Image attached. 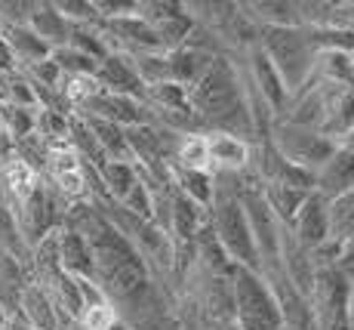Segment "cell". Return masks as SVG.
<instances>
[{
  "label": "cell",
  "instance_id": "cell-1",
  "mask_svg": "<svg viewBox=\"0 0 354 330\" xmlns=\"http://www.w3.org/2000/svg\"><path fill=\"white\" fill-rule=\"evenodd\" d=\"M213 182H216V195H213V207H209V229H213V238L219 241V247L225 250L228 263L247 266V269L259 272L250 223H247V213L241 207V176L213 173Z\"/></svg>",
  "mask_w": 354,
  "mask_h": 330
},
{
  "label": "cell",
  "instance_id": "cell-2",
  "mask_svg": "<svg viewBox=\"0 0 354 330\" xmlns=\"http://www.w3.org/2000/svg\"><path fill=\"white\" fill-rule=\"evenodd\" d=\"M259 46L271 59L274 71L281 74L290 96H296L311 80L315 71V44L308 40V31L292 25V28H259Z\"/></svg>",
  "mask_w": 354,
  "mask_h": 330
},
{
  "label": "cell",
  "instance_id": "cell-3",
  "mask_svg": "<svg viewBox=\"0 0 354 330\" xmlns=\"http://www.w3.org/2000/svg\"><path fill=\"white\" fill-rule=\"evenodd\" d=\"M231 302H234V327L237 330H283L281 309L271 297L265 278L247 266L228 269Z\"/></svg>",
  "mask_w": 354,
  "mask_h": 330
},
{
  "label": "cell",
  "instance_id": "cell-4",
  "mask_svg": "<svg viewBox=\"0 0 354 330\" xmlns=\"http://www.w3.org/2000/svg\"><path fill=\"white\" fill-rule=\"evenodd\" d=\"M268 142L287 157L290 164L308 170V173H317L326 161L333 157V151L339 146L333 139H326L321 130H308V127H296V123L287 121H274L271 123Z\"/></svg>",
  "mask_w": 354,
  "mask_h": 330
},
{
  "label": "cell",
  "instance_id": "cell-5",
  "mask_svg": "<svg viewBox=\"0 0 354 330\" xmlns=\"http://www.w3.org/2000/svg\"><path fill=\"white\" fill-rule=\"evenodd\" d=\"M348 293L351 281L336 269H317L315 287L308 293L315 330H348Z\"/></svg>",
  "mask_w": 354,
  "mask_h": 330
},
{
  "label": "cell",
  "instance_id": "cell-6",
  "mask_svg": "<svg viewBox=\"0 0 354 330\" xmlns=\"http://www.w3.org/2000/svg\"><path fill=\"white\" fill-rule=\"evenodd\" d=\"M241 68H243V74H247V80L253 84V90L265 99V105L274 112V118H281L287 102H290V93H287V87H283L281 74H277L274 65H271V59L262 53V46L259 44L250 46V50L241 56Z\"/></svg>",
  "mask_w": 354,
  "mask_h": 330
},
{
  "label": "cell",
  "instance_id": "cell-7",
  "mask_svg": "<svg viewBox=\"0 0 354 330\" xmlns=\"http://www.w3.org/2000/svg\"><path fill=\"white\" fill-rule=\"evenodd\" d=\"M290 235L308 250H317L321 244L330 241V201L317 191H311L302 201V207L296 210V216L290 219Z\"/></svg>",
  "mask_w": 354,
  "mask_h": 330
},
{
  "label": "cell",
  "instance_id": "cell-8",
  "mask_svg": "<svg viewBox=\"0 0 354 330\" xmlns=\"http://www.w3.org/2000/svg\"><path fill=\"white\" fill-rule=\"evenodd\" d=\"M207 136V151H209V167L213 173H231L241 176L250 170L253 164V142L241 139V136L219 133V130H209Z\"/></svg>",
  "mask_w": 354,
  "mask_h": 330
},
{
  "label": "cell",
  "instance_id": "cell-9",
  "mask_svg": "<svg viewBox=\"0 0 354 330\" xmlns=\"http://www.w3.org/2000/svg\"><path fill=\"white\" fill-rule=\"evenodd\" d=\"M96 84L102 93L111 96H129V99H142L145 87H142L139 74H136L133 62L127 53H108L96 68Z\"/></svg>",
  "mask_w": 354,
  "mask_h": 330
},
{
  "label": "cell",
  "instance_id": "cell-10",
  "mask_svg": "<svg viewBox=\"0 0 354 330\" xmlns=\"http://www.w3.org/2000/svg\"><path fill=\"white\" fill-rule=\"evenodd\" d=\"M326 87V84H324ZM321 133L342 146L354 133V90L351 87H326V112Z\"/></svg>",
  "mask_w": 354,
  "mask_h": 330
},
{
  "label": "cell",
  "instance_id": "cell-11",
  "mask_svg": "<svg viewBox=\"0 0 354 330\" xmlns=\"http://www.w3.org/2000/svg\"><path fill=\"white\" fill-rule=\"evenodd\" d=\"M354 189V148L339 146L333 151V157L315 173V191L324 195L326 201L345 195Z\"/></svg>",
  "mask_w": 354,
  "mask_h": 330
},
{
  "label": "cell",
  "instance_id": "cell-12",
  "mask_svg": "<svg viewBox=\"0 0 354 330\" xmlns=\"http://www.w3.org/2000/svg\"><path fill=\"white\" fill-rule=\"evenodd\" d=\"M167 167L213 173V167H209V151H207V136L203 133L173 136V142H169V164Z\"/></svg>",
  "mask_w": 354,
  "mask_h": 330
},
{
  "label": "cell",
  "instance_id": "cell-13",
  "mask_svg": "<svg viewBox=\"0 0 354 330\" xmlns=\"http://www.w3.org/2000/svg\"><path fill=\"white\" fill-rule=\"evenodd\" d=\"M169 182H173L176 191L194 201L197 207L209 210L213 207V195H216V182L213 173H197V170H173L169 167Z\"/></svg>",
  "mask_w": 354,
  "mask_h": 330
},
{
  "label": "cell",
  "instance_id": "cell-14",
  "mask_svg": "<svg viewBox=\"0 0 354 330\" xmlns=\"http://www.w3.org/2000/svg\"><path fill=\"white\" fill-rule=\"evenodd\" d=\"M102 191L111 204H120L127 198V191L139 182V170L136 164H120V161H105V167L99 170Z\"/></svg>",
  "mask_w": 354,
  "mask_h": 330
},
{
  "label": "cell",
  "instance_id": "cell-15",
  "mask_svg": "<svg viewBox=\"0 0 354 330\" xmlns=\"http://www.w3.org/2000/svg\"><path fill=\"white\" fill-rule=\"evenodd\" d=\"M330 241H354V189L330 201Z\"/></svg>",
  "mask_w": 354,
  "mask_h": 330
},
{
  "label": "cell",
  "instance_id": "cell-16",
  "mask_svg": "<svg viewBox=\"0 0 354 330\" xmlns=\"http://www.w3.org/2000/svg\"><path fill=\"white\" fill-rule=\"evenodd\" d=\"M118 309L114 302H96V306H84L77 315V327L80 330H111L118 324Z\"/></svg>",
  "mask_w": 354,
  "mask_h": 330
},
{
  "label": "cell",
  "instance_id": "cell-17",
  "mask_svg": "<svg viewBox=\"0 0 354 330\" xmlns=\"http://www.w3.org/2000/svg\"><path fill=\"white\" fill-rule=\"evenodd\" d=\"M348 330H354V284H351V293H348Z\"/></svg>",
  "mask_w": 354,
  "mask_h": 330
},
{
  "label": "cell",
  "instance_id": "cell-18",
  "mask_svg": "<svg viewBox=\"0 0 354 330\" xmlns=\"http://www.w3.org/2000/svg\"><path fill=\"white\" fill-rule=\"evenodd\" d=\"M6 324H10V318H6V309H3V302H0V330H3Z\"/></svg>",
  "mask_w": 354,
  "mask_h": 330
},
{
  "label": "cell",
  "instance_id": "cell-19",
  "mask_svg": "<svg viewBox=\"0 0 354 330\" xmlns=\"http://www.w3.org/2000/svg\"><path fill=\"white\" fill-rule=\"evenodd\" d=\"M111 330H129V327H127V324H124V321H118V324H114V327H111Z\"/></svg>",
  "mask_w": 354,
  "mask_h": 330
},
{
  "label": "cell",
  "instance_id": "cell-20",
  "mask_svg": "<svg viewBox=\"0 0 354 330\" xmlns=\"http://www.w3.org/2000/svg\"><path fill=\"white\" fill-rule=\"evenodd\" d=\"M351 90H354V53H351Z\"/></svg>",
  "mask_w": 354,
  "mask_h": 330
}]
</instances>
